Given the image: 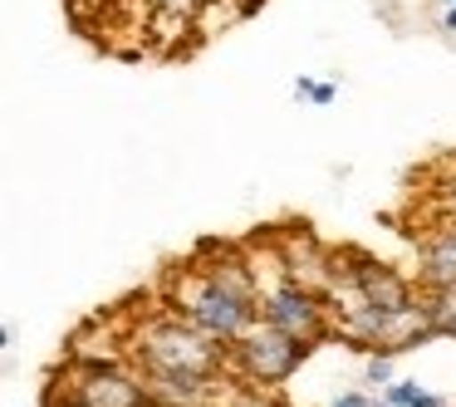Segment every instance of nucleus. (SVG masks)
Masks as SVG:
<instances>
[{"label": "nucleus", "instance_id": "9d476101", "mask_svg": "<svg viewBox=\"0 0 456 407\" xmlns=\"http://www.w3.org/2000/svg\"><path fill=\"white\" fill-rule=\"evenodd\" d=\"M383 397L393 407H446V397L432 393V387H422L417 378H393V383L383 387Z\"/></svg>", "mask_w": 456, "mask_h": 407}, {"label": "nucleus", "instance_id": "2eb2a0df", "mask_svg": "<svg viewBox=\"0 0 456 407\" xmlns=\"http://www.w3.org/2000/svg\"><path fill=\"white\" fill-rule=\"evenodd\" d=\"M446 216H456V177L446 182Z\"/></svg>", "mask_w": 456, "mask_h": 407}, {"label": "nucleus", "instance_id": "a211bd4d", "mask_svg": "<svg viewBox=\"0 0 456 407\" xmlns=\"http://www.w3.org/2000/svg\"><path fill=\"white\" fill-rule=\"evenodd\" d=\"M446 5H456V0H446Z\"/></svg>", "mask_w": 456, "mask_h": 407}, {"label": "nucleus", "instance_id": "0eeeda50", "mask_svg": "<svg viewBox=\"0 0 456 407\" xmlns=\"http://www.w3.org/2000/svg\"><path fill=\"white\" fill-rule=\"evenodd\" d=\"M191 265H197L211 285H221V289H231V295L256 299V305H260V265L246 256V250H236V246H207L197 260H191Z\"/></svg>", "mask_w": 456, "mask_h": 407}, {"label": "nucleus", "instance_id": "ddd939ff", "mask_svg": "<svg viewBox=\"0 0 456 407\" xmlns=\"http://www.w3.org/2000/svg\"><path fill=\"white\" fill-rule=\"evenodd\" d=\"M152 5H158L162 15H177V20H187V15L197 11L201 0H152Z\"/></svg>", "mask_w": 456, "mask_h": 407}, {"label": "nucleus", "instance_id": "f03ea898", "mask_svg": "<svg viewBox=\"0 0 456 407\" xmlns=\"http://www.w3.org/2000/svg\"><path fill=\"white\" fill-rule=\"evenodd\" d=\"M167 309H172V314H182L187 324H197L207 338H216L221 348H231L260 319L256 299H240V295H231V289L211 285L191 260L167 275Z\"/></svg>", "mask_w": 456, "mask_h": 407}, {"label": "nucleus", "instance_id": "4468645a", "mask_svg": "<svg viewBox=\"0 0 456 407\" xmlns=\"http://www.w3.org/2000/svg\"><path fill=\"white\" fill-rule=\"evenodd\" d=\"M324 407H373V397H368V393H358V387H348V393L329 397Z\"/></svg>", "mask_w": 456, "mask_h": 407}, {"label": "nucleus", "instance_id": "dca6fc26", "mask_svg": "<svg viewBox=\"0 0 456 407\" xmlns=\"http://www.w3.org/2000/svg\"><path fill=\"white\" fill-rule=\"evenodd\" d=\"M260 5H265V0H236V11H240V15H256Z\"/></svg>", "mask_w": 456, "mask_h": 407}, {"label": "nucleus", "instance_id": "1a4fd4ad", "mask_svg": "<svg viewBox=\"0 0 456 407\" xmlns=\"http://www.w3.org/2000/svg\"><path fill=\"white\" fill-rule=\"evenodd\" d=\"M216 383L221 378H207V373H148L158 407H211L216 403Z\"/></svg>", "mask_w": 456, "mask_h": 407}, {"label": "nucleus", "instance_id": "6ab92c4d", "mask_svg": "<svg viewBox=\"0 0 456 407\" xmlns=\"http://www.w3.org/2000/svg\"><path fill=\"white\" fill-rule=\"evenodd\" d=\"M446 407H452V403H446Z\"/></svg>", "mask_w": 456, "mask_h": 407}, {"label": "nucleus", "instance_id": "f3484780", "mask_svg": "<svg viewBox=\"0 0 456 407\" xmlns=\"http://www.w3.org/2000/svg\"><path fill=\"white\" fill-rule=\"evenodd\" d=\"M442 30L456 35V5H446V11H442Z\"/></svg>", "mask_w": 456, "mask_h": 407}, {"label": "nucleus", "instance_id": "f8f14e48", "mask_svg": "<svg viewBox=\"0 0 456 407\" xmlns=\"http://www.w3.org/2000/svg\"><path fill=\"white\" fill-rule=\"evenodd\" d=\"M363 383L368 387H387V383H393V358H387V354H368Z\"/></svg>", "mask_w": 456, "mask_h": 407}, {"label": "nucleus", "instance_id": "423d86ee", "mask_svg": "<svg viewBox=\"0 0 456 407\" xmlns=\"http://www.w3.org/2000/svg\"><path fill=\"white\" fill-rule=\"evenodd\" d=\"M344 285L354 299H363V305H383V309H397V314H407V309H417V299H422V285H412V280L403 275V270L383 265V260L363 256V250H344Z\"/></svg>", "mask_w": 456, "mask_h": 407}, {"label": "nucleus", "instance_id": "7ed1b4c3", "mask_svg": "<svg viewBox=\"0 0 456 407\" xmlns=\"http://www.w3.org/2000/svg\"><path fill=\"white\" fill-rule=\"evenodd\" d=\"M314 348L319 344H305V338H295V334H285V329L256 319V324L231 344V383L275 393V387H285L289 378L305 368V358L314 354Z\"/></svg>", "mask_w": 456, "mask_h": 407}, {"label": "nucleus", "instance_id": "6e6552de", "mask_svg": "<svg viewBox=\"0 0 456 407\" xmlns=\"http://www.w3.org/2000/svg\"><path fill=\"white\" fill-rule=\"evenodd\" d=\"M417 285L422 289H452L456 295V216H446L442 226H432L427 240L417 246Z\"/></svg>", "mask_w": 456, "mask_h": 407}, {"label": "nucleus", "instance_id": "f257e3e1", "mask_svg": "<svg viewBox=\"0 0 456 407\" xmlns=\"http://www.w3.org/2000/svg\"><path fill=\"white\" fill-rule=\"evenodd\" d=\"M128 358L142 373H207V378H231V348L207 338L197 324L182 314L162 309L148 314L128 334Z\"/></svg>", "mask_w": 456, "mask_h": 407}, {"label": "nucleus", "instance_id": "9b49d317", "mask_svg": "<svg viewBox=\"0 0 456 407\" xmlns=\"http://www.w3.org/2000/svg\"><path fill=\"white\" fill-rule=\"evenodd\" d=\"M295 94L324 109V103H334V99H338V84H314V79H305V74H299V79H295Z\"/></svg>", "mask_w": 456, "mask_h": 407}, {"label": "nucleus", "instance_id": "20e7f679", "mask_svg": "<svg viewBox=\"0 0 456 407\" xmlns=\"http://www.w3.org/2000/svg\"><path fill=\"white\" fill-rule=\"evenodd\" d=\"M74 397H84L89 407H158L152 403L148 373L138 363H123V358H99V354H79L69 358L60 378Z\"/></svg>", "mask_w": 456, "mask_h": 407}, {"label": "nucleus", "instance_id": "39448f33", "mask_svg": "<svg viewBox=\"0 0 456 407\" xmlns=\"http://www.w3.org/2000/svg\"><path fill=\"white\" fill-rule=\"evenodd\" d=\"M260 319L285 334L305 338V344H324V338L338 334V319L334 305L319 285H305L295 275H280L270 289H260Z\"/></svg>", "mask_w": 456, "mask_h": 407}]
</instances>
